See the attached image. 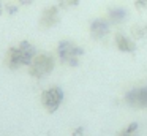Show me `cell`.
Returning <instances> with one entry per match:
<instances>
[{"mask_svg": "<svg viewBox=\"0 0 147 136\" xmlns=\"http://www.w3.org/2000/svg\"><path fill=\"white\" fill-rule=\"evenodd\" d=\"M63 98H65V93H63V90H62V87H59V85H51V87H48L46 90L41 92L40 100H41V106L45 108L49 114H54L55 111L62 106Z\"/></svg>", "mask_w": 147, "mask_h": 136, "instance_id": "277c9868", "label": "cell"}, {"mask_svg": "<svg viewBox=\"0 0 147 136\" xmlns=\"http://www.w3.org/2000/svg\"><path fill=\"white\" fill-rule=\"evenodd\" d=\"M134 6L138 9H146L147 8V0H134Z\"/></svg>", "mask_w": 147, "mask_h": 136, "instance_id": "9a60e30c", "label": "cell"}, {"mask_svg": "<svg viewBox=\"0 0 147 136\" xmlns=\"http://www.w3.org/2000/svg\"><path fill=\"white\" fill-rule=\"evenodd\" d=\"M36 55V49L29 41H21L18 46L10 47L5 54V65L10 70H18L21 66H29Z\"/></svg>", "mask_w": 147, "mask_h": 136, "instance_id": "6da1fadb", "label": "cell"}, {"mask_svg": "<svg viewBox=\"0 0 147 136\" xmlns=\"http://www.w3.org/2000/svg\"><path fill=\"white\" fill-rule=\"evenodd\" d=\"M35 2V0H18V3H21V5L27 6V5H32V3Z\"/></svg>", "mask_w": 147, "mask_h": 136, "instance_id": "2e32d148", "label": "cell"}, {"mask_svg": "<svg viewBox=\"0 0 147 136\" xmlns=\"http://www.w3.org/2000/svg\"><path fill=\"white\" fill-rule=\"evenodd\" d=\"M55 66V59L51 54H36L35 59L32 60L27 68H29V74L35 79H43L48 74H51L52 70Z\"/></svg>", "mask_w": 147, "mask_h": 136, "instance_id": "3957f363", "label": "cell"}, {"mask_svg": "<svg viewBox=\"0 0 147 136\" xmlns=\"http://www.w3.org/2000/svg\"><path fill=\"white\" fill-rule=\"evenodd\" d=\"M3 9H7L10 14H14L18 11V5H13V3H8V5H3Z\"/></svg>", "mask_w": 147, "mask_h": 136, "instance_id": "5bb4252c", "label": "cell"}, {"mask_svg": "<svg viewBox=\"0 0 147 136\" xmlns=\"http://www.w3.org/2000/svg\"><path fill=\"white\" fill-rule=\"evenodd\" d=\"M2 11H3V3H2V0H0V14H2Z\"/></svg>", "mask_w": 147, "mask_h": 136, "instance_id": "e0dca14e", "label": "cell"}, {"mask_svg": "<svg viewBox=\"0 0 147 136\" xmlns=\"http://www.w3.org/2000/svg\"><path fill=\"white\" fill-rule=\"evenodd\" d=\"M111 32V24L106 18H98L90 22V37L93 40H103Z\"/></svg>", "mask_w": 147, "mask_h": 136, "instance_id": "8992f818", "label": "cell"}, {"mask_svg": "<svg viewBox=\"0 0 147 136\" xmlns=\"http://www.w3.org/2000/svg\"><path fill=\"white\" fill-rule=\"evenodd\" d=\"M128 13L125 8H122V6H114V8H111L108 11V21L111 25H119L122 24V22H125V19H127Z\"/></svg>", "mask_w": 147, "mask_h": 136, "instance_id": "9c48e42d", "label": "cell"}, {"mask_svg": "<svg viewBox=\"0 0 147 136\" xmlns=\"http://www.w3.org/2000/svg\"><path fill=\"white\" fill-rule=\"evenodd\" d=\"M139 123L138 122H131L127 127H123L122 130H119L115 136H139Z\"/></svg>", "mask_w": 147, "mask_h": 136, "instance_id": "30bf717a", "label": "cell"}, {"mask_svg": "<svg viewBox=\"0 0 147 136\" xmlns=\"http://www.w3.org/2000/svg\"><path fill=\"white\" fill-rule=\"evenodd\" d=\"M57 55L63 65L78 66L81 57L84 55V49L81 46H78L76 43H73V41L63 40L57 44Z\"/></svg>", "mask_w": 147, "mask_h": 136, "instance_id": "7a4b0ae2", "label": "cell"}, {"mask_svg": "<svg viewBox=\"0 0 147 136\" xmlns=\"http://www.w3.org/2000/svg\"><path fill=\"white\" fill-rule=\"evenodd\" d=\"M123 101L134 109H147V85H138L125 93Z\"/></svg>", "mask_w": 147, "mask_h": 136, "instance_id": "5b68a950", "label": "cell"}, {"mask_svg": "<svg viewBox=\"0 0 147 136\" xmlns=\"http://www.w3.org/2000/svg\"><path fill=\"white\" fill-rule=\"evenodd\" d=\"M131 38L134 40H146L147 38V24H136L130 30Z\"/></svg>", "mask_w": 147, "mask_h": 136, "instance_id": "8fae6325", "label": "cell"}, {"mask_svg": "<svg viewBox=\"0 0 147 136\" xmlns=\"http://www.w3.org/2000/svg\"><path fill=\"white\" fill-rule=\"evenodd\" d=\"M60 21V16H59V6L52 5V6H48L46 9H43L41 13V18H40V24L41 27H54V25L59 24Z\"/></svg>", "mask_w": 147, "mask_h": 136, "instance_id": "52a82bcc", "label": "cell"}, {"mask_svg": "<svg viewBox=\"0 0 147 136\" xmlns=\"http://www.w3.org/2000/svg\"><path fill=\"white\" fill-rule=\"evenodd\" d=\"M71 136H86V130H84V127H76V128L71 131Z\"/></svg>", "mask_w": 147, "mask_h": 136, "instance_id": "4fadbf2b", "label": "cell"}, {"mask_svg": "<svg viewBox=\"0 0 147 136\" xmlns=\"http://www.w3.org/2000/svg\"><path fill=\"white\" fill-rule=\"evenodd\" d=\"M114 41H115L117 49L122 51V52L131 54V52H134V51H136V43H134V40L131 37H128V35H125V33H120V32H119V33H115Z\"/></svg>", "mask_w": 147, "mask_h": 136, "instance_id": "ba28073f", "label": "cell"}, {"mask_svg": "<svg viewBox=\"0 0 147 136\" xmlns=\"http://www.w3.org/2000/svg\"><path fill=\"white\" fill-rule=\"evenodd\" d=\"M57 3H59V8L68 9V8H74V6L79 5V0H57Z\"/></svg>", "mask_w": 147, "mask_h": 136, "instance_id": "7c38bea8", "label": "cell"}]
</instances>
